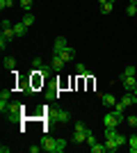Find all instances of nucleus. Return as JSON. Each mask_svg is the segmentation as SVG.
Masks as SVG:
<instances>
[{"mask_svg": "<svg viewBox=\"0 0 137 153\" xmlns=\"http://www.w3.org/2000/svg\"><path fill=\"white\" fill-rule=\"evenodd\" d=\"M0 27H2V30H7V27H14V25H12V21H9V19H2V23H0Z\"/></svg>", "mask_w": 137, "mask_h": 153, "instance_id": "c85d7f7f", "label": "nucleus"}, {"mask_svg": "<svg viewBox=\"0 0 137 153\" xmlns=\"http://www.w3.org/2000/svg\"><path fill=\"white\" fill-rule=\"evenodd\" d=\"M46 98H48V101H53V98H57V91H48V94H46Z\"/></svg>", "mask_w": 137, "mask_h": 153, "instance_id": "2f4dec72", "label": "nucleus"}, {"mask_svg": "<svg viewBox=\"0 0 137 153\" xmlns=\"http://www.w3.org/2000/svg\"><path fill=\"white\" fill-rule=\"evenodd\" d=\"M119 123H121V119H119L114 112H105L103 114V126L105 128H117Z\"/></svg>", "mask_w": 137, "mask_h": 153, "instance_id": "7ed1b4c3", "label": "nucleus"}, {"mask_svg": "<svg viewBox=\"0 0 137 153\" xmlns=\"http://www.w3.org/2000/svg\"><path fill=\"white\" fill-rule=\"evenodd\" d=\"M126 14L128 16H137V5H128L126 7Z\"/></svg>", "mask_w": 137, "mask_h": 153, "instance_id": "a878e982", "label": "nucleus"}, {"mask_svg": "<svg viewBox=\"0 0 137 153\" xmlns=\"http://www.w3.org/2000/svg\"><path fill=\"white\" fill-rule=\"evenodd\" d=\"M25 32H27V25L23 21H21V23H14V34H16V37H23Z\"/></svg>", "mask_w": 137, "mask_h": 153, "instance_id": "f8f14e48", "label": "nucleus"}, {"mask_svg": "<svg viewBox=\"0 0 137 153\" xmlns=\"http://www.w3.org/2000/svg\"><path fill=\"white\" fill-rule=\"evenodd\" d=\"M27 151H30V153H39V151H44V149L37 146V144H30V146H27Z\"/></svg>", "mask_w": 137, "mask_h": 153, "instance_id": "c756f323", "label": "nucleus"}, {"mask_svg": "<svg viewBox=\"0 0 137 153\" xmlns=\"http://www.w3.org/2000/svg\"><path fill=\"white\" fill-rule=\"evenodd\" d=\"M119 80H121L126 91H133L137 87V76H119Z\"/></svg>", "mask_w": 137, "mask_h": 153, "instance_id": "20e7f679", "label": "nucleus"}, {"mask_svg": "<svg viewBox=\"0 0 137 153\" xmlns=\"http://www.w3.org/2000/svg\"><path fill=\"white\" fill-rule=\"evenodd\" d=\"M21 21H23V23H25L27 27H32V25H34V21H37V16H34L32 12H25V14H23V19H21Z\"/></svg>", "mask_w": 137, "mask_h": 153, "instance_id": "ddd939ff", "label": "nucleus"}, {"mask_svg": "<svg viewBox=\"0 0 137 153\" xmlns=\"http://www.w3.org/2000/svg\"><path fill=\"white\" fill-rule=\"evenodd\" d=\"M50 66H53V71H55V73H59V71H64V66H66V59L62 57V55H55V53H53Z\"/></svg>", "mask_w": 137, "mask_h": 153, "instance_id": "39448f33", "label": "nucleus"}, {"mask_svg": "<svg viewBox=\"0 0 137 153\" xmlns=\"http://www.w3.org/2000/svg\"><path fill=\"white\" fill-rule=\"evenodd\" d=\"M103 2H110V0H98V5H103Z\"/></svg>", "mask_w": 137, "mask_h": 153, "instance_id": "473e14b6", "label": "nucleus"}, {"mask_svg": "<svg viewBox=\"0 0 137 153\" xmlns=\"http://www.w3.org/2000/svg\"><path fill=\"white\" fill-rule=\"evenodd\" d=\"M76 73H78V76H89V71H87V66H85L82 62L76 64Z\"/></svg>", "mask_w": 137, "mask_h": 153, "instance_id": "dca6fc26", "label": "nucleus"}, {"mask_svg": "<svg viewBox=\"0 0 137 153\" xmlns=\"http://www.w3.org/2000/svg\"><path fill=\"white\" fill-rule=\"evenodd\" d=\"M128 149H130V153H137V135L128 137Z\"/></svg>", "mask_w": 137, "mask_h": 153, "instance_id": "f3484780", "label": "nucleus"}, {"mask_svg": "<svg viewBox=\"0 0 137 153\" xmlns=\"http://www.w3.org/2000/svg\"><path fill=\"white\" fill-rule=\"evenodd\" d=\"M9 96H12V91H9V89L0 91V98H2V101H9Z\"/></svg>", "mask_w": 137, "mask_h": 153, "instance_id": "7c9ffc66", "label": "nucleus"}, {"mask_svg": "<svg viewBox=\"0 0 137 153\" xmlns=\"http://www.w3.org/2000/svg\"><path fill=\"white\" fill-rule=\"evenodd\" d=\"M89 151L91 153H105V144H98V142H96V144H91V146H89Z\"/></svg>", "mask_w": 137, "mask_h": 153, "instance_id": "aec40b11", "label": "nucleus"}, {"mask_svg": "<svg viewBox=\"0 0 137 153\" xmlns=\"http://www.w3.org/2000/svg\"><path fill=\"white\" fill-rule=\"evenodd\" d=\"M110 2H114V0H110Z\"/></svg>", "mask_w": 137, "mask_h": 153, "instance_id": "c9c22d12", "label": "nucleus"}, {"mask_svg": "<svg viewBox=\"0 0 137 153\" xmlns=\"http://www.w3.org/2000/svg\"><path fill=\"white\" fill-rule=\"evenodd\" d=\"M41 149L46 153H62L66 149V140H53V137H44L41 140Z\"/></svg>", "mask_w": 137, "mask_h": 153, "instance_id": "f257e3e1", "label": "nucleus"}, {"mask_svg": "<svg viewBox=\"0 0 137 153\" xmlns=\"http://www.w3.org/2000/svg\"><path fill=\"white\" fill-rule=\"evenodd\" d=\"M119 149H121V146L117 144V140H105V151H107V153H117Z\"/></svg>", "mask_w": 137, "mask_h": 153, "instance_id": "9b49d317", "label": "nucleus"}, {"mask_svg": "<svg viewBox=\"0 0 137 153\" xmlns=\"http://www.w3.org/2000/svg\"><path fill=\"white\" fill-rule=\"evenodd\" d=\"M59 55H62V57H64L66 62H73L78 53H76V48H71V46H66V48H64V51H62V53H59Z\"/></svg>", "mask_w": 137, "mask_h": 153, "instance_id": "9d476101", "label": "nucleus"}, {"mask_svg": "<svg viewBox=\"0 0 137 153\" xmlns=\"http://www.w3.org/2000/svg\"><path fill=\"white\" fill-rule=\"evenodd\" d=\"M130 5H137V0H130Z\"/></svg>", "mask_w": 137, "mask_h": 153, "instance_id": "72a5a7b5", "label": "nucleus"}, {"mask_svg": "<svg viewBox=\"0 0 137 153\" xmlns=\"http://www.w3.org/2000/svg\"><path fill=\"white\" fill-rule=\"evenodd\" d=\"M126 121H128V126H130V128H135V130H137V117H135V114L126 117Z\"/></svg>", "mask_w": 137, "mask_h": 153, "instance_id": "393cba45", "label": "nucleus"}, {"mask_svg": "<svg viewBox=\"0 0 137 153\" xmlns=\"http://www.w3.org/2000/svg\"><path fill=\"white\" fill-rule=\"evenodd\" d=\"M32 2H34V0H19V5H21L23 12H30V9H32Z\"/></svg>", "mask_w": 137, "mask_h": 153, "instance_id": "6ab92c4d", "label": "nucleus"}, {"mask_svg": "<svg viewBox=\"0 0 137 153\" xmlns=\"http://www.w3.org/2000/svg\"><path fill=\"white\" fill-rule=\"evenodd\" d=\"M101 103H103V108H114L119 101L114 94H101Z\"/></svg>", "mask_w": 137, "mask_h": 153, "instance_id": "423d86ee", "label": "nucleus"}, {"mask_svg": "<svg viewBox=\"0 0 137 153\" xmlns=\"http://www.w3.org/2000/svg\"><path fill=\"white\" fill-rule=\"evenodd\" d=\"M121 76H137V69L130 64V66H126V69H124V73H121Z\"/></svg>", "mask_w": 137, "mask_h": 153, "instance_id": "b1692460", "label": "nucleus"}, {"mask_svg": "<svg viewBox=\"0 0 137 153\" xmlns=\"http://www.w3.org/2000/svg\"><path fill=\"white\" fill-rule=\"evenodd\" d=\"M2 64H5V69L16 71V64H19V59H16V57H5V59H2Z\"/></svg>", "mask_w": 137, "mask_h": 153, "instance_id": "4468645a", "label": "nucleus"}, {"mask_svg": "<svg viewBox=\"0 0 137 153\" xmlns=\"http://www.w3.org/2000/svg\"><path fill=\"white\" fill-rule=\"evenodd\" d=\"M112 9H114V2H103L101 5V14H112Z\"/></svg>", "mask_w": 137, "mask_h": 153, "instance_id": "a211bd4d", "label": "nucleus"}, {"mask_svg": "<svg viewBox=\"0 0 137 153\" xmlns=\"http://www.w3.org/2000/svg\"><path fill=\"white\" fill-rule=\"evenodd\" d=\"M114 140H117V144H119V146L128 144V137H126V135H121V133H117V137H114Z\"/></svg>", "mask_w": 137, "mask_h": 153, "instance_id": "5701e85b", "label": "nucleus"}, {"mask_svg": "<svg viewBox=\"0 0 137 153\" xmlns=\"http://www.w3.org/2000/svg\"><path fill=\"white\" fill-rule=\"evenodd\" d=\"M133 94H135V96H137V87H135V89H133Z\"/></svg>", "mask_w": 137, "mask_h": 153, "instance_id": "f704fd0d", "label": "nucleus"}, {"mask_svg": "<svg viewBox=\"0 0 137 153\" xmlns=\"http://www.w3.org/2000/svg\"><path fill=\"white\" fill-rule=\"evenodd\" d=\"M66 46H69V44H66V39H64V37H57V39H55V44H53V53H55V55H59Z\"/></svg>", "mask_w": 137, "mask_h": 153, "instance_id": "1a4fd4ad", "label": "nucleus"}, {"mask_svg": "<svg viewBox=\"0 0 137 153\" xmlns=\"http://www.w3.org/2000/svg\"><path fill=\"white\" fill-rule=\"evenodd\" d=\"M9 105H12L9 101H2V98H0V112H2V114H7V112H9Z\"/></svg>", "mask_w": 137, "mask_h": 153, "instance_id": "4be33fe9", "label": "nucleus"}, {"mask_svg": "<svg viewBox=\"0 0 137 153\" xmlns=\"http://www.w3.org/2000/svg\"><path fill=\"white\" fill-rule=\"evenodd\" d=\"M14 37H16V34H14V27H7V30H2V34H0V39H5V41H12Z\"/></svg>", "mask_w": 137, "mask_h": 153, "instance_id": "2eb2a0df", "label": "nucleus"}, {"mask_svg": "<svg viewBox=\"0 0 137 153\" xmlns=\"http://www.w3.org/2000/svg\"><path fill=\"white\" fill-rule=\"evenodd\" d=\"M55 121L69 123V121H71V112H69V110H57V112H55Z\"/></svg>", "mask_w": 137, "mask_h": 153, "instance_id": "6e6552de", "label": "nucleus"}, {"mask_svg": "<svg viewBox=\"0 0 137 153\" xmlns=\"http://www.w3.org/2000/svg\"><path fill=\"white\" fill-rule=\"evenodd\" d=\"M87 144H96V137H94V133H91V130H87Z\"/></svg>", "mask_w": 137, "mask_h": 153, "instance_id": "cd10ccee", "label": "nucleus"}, {"mask_svg": "<svg viewBox=\"0 0 137 153\" xmlns=\"http://www.w3.org/2000/svg\"><path fill=\"white\" fill-rule=\"evenodd\" d=\"M121 103H124L126 108H133V105H137V96L133 94V91H126V94L121 96Z\"/></svg>", "mask_w": 137, "mask_h": 153, "instance_id": "0eeeda50", "label": "nucleus"}, {"mask_svg": "<svg viewBox=\"0 0 137 153\" xmlns=\"http://www.w3.org/2000/svg\"><path fill=\"white\" fill-rule=\"evenodd\" d=\"M14 5V0H0V9H9Z\"/></svg>", "mask_w": 137, "mask_h": 153, "instance_id": "bb28decb", "label": "nucleus"}, {"mask_svg": "<svg viewBox=\"0 0 137 153\" xmlns=\"http://www.w3.org/2000/svg\"><path fill=\"white\" fill-rule=\"evenodd\" d=\"M87 130H89V128L82 121H78L73 126V142H76V144H87Z\"/></svg>", "mask_w": 137, "mask_h": 153, "instance_id": "f03ea898", "label": "nucleus"}, {"mask_svg": "<svg viewBox=\"0 0 137 153\" xmlns=\"http://www.w3.org/2000/svg\"><path fill=\"white\" fill-rule=\"evenodd\" d=\"M117 137V128H105V140H114Z\"/></svg>", "mask_w": 137, "mask_h": 153, "instance_id": "412c9836", "label": "nucleus"}]
</instances>
